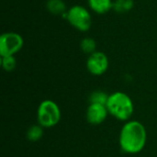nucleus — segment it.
Listing matches in <instances>:
<instances>
[{
	"instance_id": "obj_1",
	"label": "nucleus",
	"mask_w": 157,
	"mask_h": 157,
	"mask_svg": "<svg viewBox=\"0 0 157 157\" xmlns=\"http://www.w3.org/2000/svg\"><path fill=\"white\" fill-rule=\"evenodd\" d=\"M147 142V132L143 123L138 121H128L122 126L119 143L125 154L136 155L144 150Z\"/></svg>"
},
{
	"instance_id": "obj_2",
	"label": "nucleus",
	"mask_w": 157,
	"mask_h": 157,
	"mask_svg": "<svg viewBox=\"0 0 157 157\" xmlns=\"http://www.w3.org/2000/svg\"><path fill=\"white\" fill-rule=\"evenodd\" d=\"M106 106L111 116L122 121H130L134 111L132 99L126 93L121 91L109 95Z\"/></svg>"
},
{
	"instance_id": "obj_3",
	"label": "nucleus",
	"mask_w": 157,
	"mask_h": 157,
	"mask_svg": "<svg viewBox=\"0 0 157 157\" xmlns=\"http://www.w3.org/2000/svg\"><path fill=\"white\" fill-rule=\"evenodd\" d=\"M38 123L43 128H52L57 125L61 120L59 106L51 99L43 100L37 109Z\"/></svg>"
},
{
	"instance_id": "obj_4",
	"label": "nucleus",
	"mask_w": 157,
	"mask_h": 157,
	"mask_svg": "<svg viewBox=\"0 0 157 157\" xmlns=\"http://www.w3.org/2000/svg\"><path fill=\"white\" fill-rule=\"evenodd\" d=\"M66 19L75 29L86 32L92 25V17L87 8L80 5H75L67 10Z\"/></svg>"
},
{
	"instance_id": "obj_5",
	"label": "nucleus",
	"mask_w": 157,
	"mask_h": 157,
	"mask_svg": "<svg viewBox=\"0 0 157 157\" xmlns=\"http://www.w3.org/2000/svg\"><path fill=\"white\" fill-rule=\"evenodd\" d=\"M24 45V40L22 36L17 32L8 31L0 36V55L14 56L17 53Z\"/></svg>"
},
{
	"instance_id": "obj_6",
	"label": "nucleus",
	"mask_w": 157,
	"mask_h": 157,
	"mask_svg": "<svg viewBox=\"0 0 157 157\" xmlns=\"http://www.w3.org/2000/svg\"><path fill=\"white\" fill-rule=\"evenodd\" d=\"M109 65L108 56L102 52H95L90 54L86 60V68L87 71L96 76L104 75Z\"/></svg>"
},
{
	"instance_id": "obj_7",
	"label": "nucleus",
	"mask_w": 157,
	"mask_h": 157,
	"mask_svg": "<svg viewBox=\"0 0 157 157\" xmlns=\"http://www.w3.org/2000/svg\"><path fill=\"white\" fill-rule=\"evenodd\" d=\"M109 110L106 105L90 103L87 107L86 117V121L92 125H99L105 121L107 119Z\"/></svg>"
},
{
	"instance_id": "obj_8",
	"label": "nucleus",
	"mask_w": 157,
	"mask_h": 157,
	"mask_svg": "<svg viewBox=\"0 0 157 157\" xmlns=\"http://www.w3.org/2000/svg\"><path fill=\"white\" fill-rule=\"evenodd\" d=\"M91 10L97 14H106L113 8L112 0H87Z\"/></svg>"
},
{
	"instance_id": "obj_9",
	"label": "nucleus",
	"mask_w": 157,
	"mask_h": 157,
	"mask_svg": "<svg viewBox=\"0 0 157 157\" xmlns=\"http://www.w3.org/2000/svg\"><path fill=\"white\" fill-rule=\"evenodd\" d=\"M47 10L55 16H63L66 11V5L63 0H48L46 3Z\"/></svg>"
},
{
	"instance_id": "obj_10",
	"label": "nucleus",
	"mask_w": 157,
	"mask_h": 157,
	"mask_svg": "<svg viewBox=\"0 0 157 157\" xmlns=\"http://www.w3.org/2000/svg\"><path fill=\"white\" fill-rule=\"evenodd\" d=\"M133 0H115L113 2V10L117 13H127L133 8Z\"/></svg>"
},
{
	"instance_id": "obj_11",
	"label": "nucleus",
	"mask_w": 157,
	"mask_h": 157,
	"mask_svg": "<svg viewBox=\"0 0 157 157\" xmlns=\"http://www.w3.org/2000/svg\"><path fill=\"white\" fill-rule=\"evenodd\" d=\"M27 139L30 142H38L43 136V127L40 124L32 125L27 131Z\"/></svg>"
},
{
	"instance_id": "obj_12",
	"label": "nucleus",
	"mask_w": 157,
	"mask_h": 157,
	"mask_svg": "<svg viewBox=\"0 0 157 157\" xmlns=\"http://www.w3.org/2000/svg\"><path fill=\"white\" fill-rule=\"evenodd\" d=\"M80 48H81L83 52L90 55V54L94 53L95 52H97L96 51L97 42L94 39L89 38V37H86L80 41Z\"/></svg>"
},
{
	"instance_id": "obj_13",
	"label": "nucleus",
	"mask_w": 157,
	"mask_h": 157,
	"mask_svg": "<svg viewBox=\"0 0 157 157\" xmlns=\"http://www.w3.org/2000/svg\"><path fill=\"white\" fill-rule=\"evenodd\" d=\"M108 98H109V96L105 92H103V91H94L89 97V102L90 103L106 105L107 102H108Z\"/></svg>"
},
{
	"instance_id": "obj_14",
	"label": "nucleus",
	"mask_w": 157,
	"mask_h": 157,
	"mask_svg": "<svg viewBox=\"0 0 157 157\" xmlns=\"http://www.w3.org/2000/svg\"><path fill=\"white\" fill-rule=\"evenodd\" d=\"M1 66L6 72H12L17 66V61L15 56L1 57Z\"/></svg>"
}]
</instances>
